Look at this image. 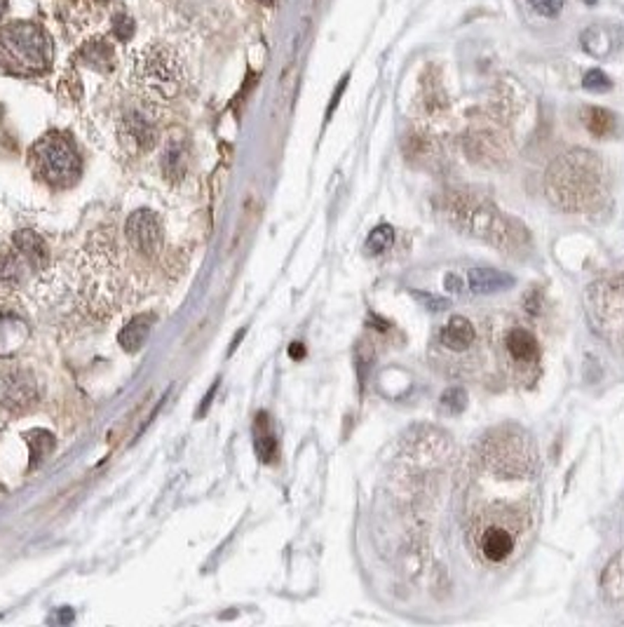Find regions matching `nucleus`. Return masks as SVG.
I'll list each match as a JSON object with an SVG mask.
<instances>
[{"label":"nucleus","instance_id":"obj_1","mask_svg":"<svg viewBox=\"0 0 624 627\" xmlns=\"http://www.w3.org/2000/svg\"><path fill=\"white\" fill-rule=\"evenodd\" d=\"M54 59L50 33L36 21H10L0 26V69L12 76H43Z\"/></svg>","mask_w":624,"mask_h":627},{"label":"nucleus","instance_id":"obj_2","mask_svg":"<svg viewBox=\"0 0 624 627\" xmlns=\"http://www.w3.org/2000/svg\"><path fill=\"white\" fill-rule=\"evenodd\" d=\"M33 174L50 188H71L82 174V158L76 141L63 132H47L31 148Z\"/></svg>","mask_w":624,"mask_h":627},{"label":"nucleus","instance_id":"obj_3","mask_svg":"<svg viewBox=\"0 0 624 627\" xmlns=\"http://www.w3.org/2000/svg\"><path fill=\"white\" fill-rule=\"evenodd\" d=\"M134 80L148 95L177 96L183 85V59L171 45L151 43L134 57Z\"/></svg>","mask_w":624,"mask_h":627},{"label":"nucleus","instance_id":"obj_4","mask_svg":"<svg viewBox=\"0 0 624 627\" xmlns=\"http://www.w3.org/2000/svg\"><path fill=\"white\" fill-rule=\"evenodd\" d=\"M547 177L554 197H562L566 207H578L599 186V165L589 153L575 151L556 160Z\"/></svg>","mask_w":624,"mask_h":627},{"label":"nucleus","instance_id":"obj_5","mask_svg":"<svg viewBox=\"0 0 624 627\" xmlns=\"http://www.w3.org/2000/svg\"><path fill=\"white\" fill-rule=\"evenodd\" d=\"M118 137L129 153H146L158 144L160 111L148 99H137L122 108L118 121Z\"/></svg>","mask_w":624,"mask_h":627},{"label":"nucleus","instance_id":"obj_6","mask_svg":"<svg viewBox=\"0 0 624 627\" xmlns=\"http://www.w3.org/2000/svg\"><path fill=\"white\" fill-rule=\"evenodd\" d=\"M127 238L132 242V247L141 254H155L162 247V226H160L158 216L148 212V209H139L129 216L127 222Z\"/></svg>","mask_w":624,"mask_h":627},{"label":"nucleus","instance_id":"obj_7","mask_svg":"<svg viewBox=\"0 0 624 627\" xmlns=\"http://www.w3.org/2000/svg\"><path fill=\"white\" fill-rule=\"evenodd\" d=\"M0 399L3 406H7L10 412H26L38 402V390H36V380L26 374H12L7 376L0 390Z\"/></svg>","mask_w":624,"mask_h":627},{"label":"nucleus","instance_id":"obj_8","mask_svg":"<svg viewBox=\"0 0 624 627\" xmlns=\"http://www.w3.org/2000/svg\"><path fill=\"white\" fill-rule=\"evenodd\" d=\"M514 545H517L514 533L507 526H486L479 536V552L484 555L486 562H493V564H500V562L510 557L512 552H514Z\"/></svg>","mask_w":624,"mask_h":627},{"label":"nucleus","instance_id":"obj_9","mask_svg":"<svg viewBox=\"0 0 624 627\" xmlns=\"http://www.w3.org/2000/svg\"><path fill=\"white\" fill-rule=\"evenodd\" d=\"M504 350L514 364L519 367H530V364H537L540 360V346H537V339L530 334L524 327H514V330L507 331L504 336Z\"/></svg>","mask_w":624,"mask_h":627},{"label":"nucleus","instance_id":"obj_10","mask_svg":"<svg viewBox=\"0 0 624 627\" xmlns=\"http://www.w3.org/2000/svg\"><path fill=\"white\" fill-rule=\"evenodd\" d=\"M78 59H80L87 69L99 71V73H108L115 66V47L113 43L104 36H95L87 43H82L78 50Z\"/></svg>","mask_w":624,"mask_h":627},{"label":"nucleus","instance_id":"obj_11","mask_svg":"<svg viewBox=\"0 0 624 627\" xmlns=\"http://www.w3.org/2000/svg\"><path fill=\"white\" fill-rule=\"evenodd\" d=\"M580 43H582V50H585L587 54H592V57L596 59H605V57H611L612 50H615L618 36H615V31H612L611 26L594 24L582 31Z\"/></svg>","mask_w":624,"mask_h":627},{"label":"nucleus","instance_id":"obj_12","mask_svg":"<svg viewBox=\"0 0 624 627\" xmlns=\"http://www.w3.org/2000/svg\"><path fill=\"white\" fill-rule=\"evenodd\" d=\"M474 339H477V330H474V324L462 315L451 317V320L444 324L442 334H439V343L446 346L448 350H458V353L470 348L474 343Z\"/></svg>","mask_w":624,"mask_h":627},{"label":"nucleus","instance_id":"obj_13","mask_svg":"<svg viewBox=\"0 0 624 627\" xmlns=\"http://www.w3.org/2000/svg\"><path fill=\"white\" fill-rule=\"evenodd\" d=\"M512 285H514V278L503 271H495V268H474L467 272V287L474 294L503 292Z\"/></svg>","mask_w":624,"mask_h":627},{"label":"nucleus","instance_id":"obj_14","mask_svg":"<svg viewBox=\"0 0 624 627\" xmlns=\"http://www.w3.org/2000/svg\"><path fill=\"white\" fill-rule=\"evenodd\" d=\"M254 444L263 463H272L278 458V435L272 431L270 416L265 412L256 414V421H254Z\"/></svg>","mask_w":624,"mask_h":627},{"label":"nucleus","instance_id":"obj_15","mask_svg":"<svg viewBox=\"0 0 624 627\" xmlns=\"http://www.w3.org/2000/svg\"><path fill=\"white\" fill-rule=\"evenodd\" d=\"M14 247L20 249L24 261H29L33 268H45L47 266V261H50L47 245H45L43 238L33 233V230H21V233L14 238Z\"/></svg>","mask_w":624,"mask_h":627},{"label":"nucleus","instance_id":"obj_16","mask_svg":"<svg viewBox=\"0 0 624 627\" xmlns=\"http://www.w3.org/2000/svg\"><path fill=\"white\" fill-rule=\"evenodd\" d=\"M162 174L167 179H181L186 174V144L181 137H171L162 153Z\"/></svg>","mask_w":624,"mask_h":627},{"label":"nucleus","instance_id":"obj_17","mask_svg":"<svg viewBox=\"0 0 624 627\" xmlns=\"http://www.w3.org/2000/svg\"><path fill=\"white\" fill-rule=\"evenodd\" d=\"M148 331H151V317L148 315L134 317V320L127 322L125 330L121 331V346L127 350V353H137V350L144 346L146 339H148Z\"/></svg>","mask_w":624,"mask_h":627},{"label":"nucleus","instance_id":"obj_18","mask_svg":"<svg viewBox=\"0 0 624 627\" xmlns=\"http://www.w3.org/2000/svg\"><path fill=\"white\" fill-rule=\"evenodd\" d=\"M24 256L21 254H3L0 256V289H14L24 278Z\"/></svg>","mask_w":624,"mask_h":627},{"label":"nucleus","instance_id":"obj_19","mask_svg":"<svg viewBox=\"0 0 624 627\" xmlns=\"http://www.w3.org/2000/svg\"><path fill=\"white\" fill-rule=\"evenodd\" d=\"M585 122L594 137H605V134L612 132V127H615L612 113L611 111H603V108H589L585 115Z\"/></svg>","mask_w":624,"mask_h":627},{"label":"nucleus","instance_id":"obj_20","mask_svg":"<svg viewBox=\"0 0 624 627\" xmlns=\"http://www.w3.org/2000/svg\"><path fill=\"white\" fill-rule=\"evenodd\" d=\"M392 245H395V229L387 226V223H383V226H376V229L371 230V235H369V240H366V252L383 254L387 252Z\"/></svg>","mask_w":624,"mask_h":627},{"label":"nucleus","instance_id":"obj_21","mask_svg":"<svg viewBox=\"0 0 624 627\" xmlns=\"http://www.w3.org/2000/svg\"><path fill=\"white\" fill-rule=\"evenodd\" d=\"M467 406V393L462 388H448L442 395V409L448 414H461Z\"/></svg>","mask_w":624,"mask_h":627},{"label":"nucleus","instance_id":"obj_22","mask_svg":"<svg viewBox=\"0 0 624 627\" xmlns=\"http://www.w3.org/2000/svg\"><path fill=\"white\" fill-rule=\"evenodd\" d=\"M111 33H113L121 43H127V40L134 36V20L129 14L118 13L113 20H111Z\"/></svg>","mask_w":624,"mask_h":627},{"label":"nucleus","instance_id":"obj_23","mask_svg":"<svg viewBox=\"0 0 624 627\" xmlns=\"http://www.w3.org/2000/svg\"><path fill=\"white\" fill-rule=\"evenodd\" d=\"M563 3H566V0H528V5L533 7L540 17H547V20H552V17H556V14L562 13Z\"/></svg>","mask_w":624,"mask_h":627},{"label":"nucleus","instance_id":"obj_24","mask_svg":"<svg viewBox=\"0 0 624 627\" xmlns=\"http://www.w3.org/2000/svg\"><path fill=\"white\" fill-rule=\"evenodd\" d=\"M582 85H585L587 89H592V92H603V89L611 88V80L605 78L603 71H589L585 76V80H582Z\"/></svg>","mask_w":624,"mask_h":627},{"label":"nucleus","instance_id":"obj_25","mask_svg":"<svg viewBox=\"0 0 624 627\" xmlns=\"http://www.w3.org/2000/svg\"><path fill=\"white\" fill-rule=\"evenodd\" d=\"M416 298H420V301L428 305L429 311H444V308H448V301H444V298L429 297V294H416Z\"/></svg>","mask_w":624,"mask_h":627},{"label":"nucleus","instance_id":"obj_26","mask_svg":"<svg viewBox=\"0 0 624 627\" xmlns=\"http://www.w3.org/2000/svg\"><path fill=\"white\" fill-rule=\"evenodd\" d=\"M345 85H347V78H343V83L338 85V89H336V95H334V102H331V106H329V115L334 113V108H336V104H338V99H341V95H343V89H345Z\"/></svg>","mask_w":624,"mask_h":627},{"label":"nucleus","instance_id":"obj_27","mask_svg":"<svg viewBox=\"0 0 624 627\" xmlns=\"http://www.w3.org/2000/svg\"><path fill=\"white\" fill-rule=\"evenodd\" d=\"M289 353H291V357H294V360H298V357L305 355V348H303V343H291Z\"/></svg>","mask_w":624,"mask_h":627},{"label":"nucleus","instance_id":"obj_28","mask_svg":"<svg viewBox=\"0 0 624 627\" xmlns=\"http://www.w3.org/2000/svg\"><path fill=\"white\" fill-rule=\"evenodd\" d=\"M5 10H7V0H0V20H3Z\"/></svg>","mask_w":624,"mask_h":627},{"label":"nucleus","instance_id":"obj_29","mask_svg":"<svg viewBox=\"0 0 624 627\" xmlns=\"http://www.w3.org/2000/svg\"><path fill=\"white\" fill-rule=\"evenodd\" d=\"M261 3H265V5H270V3H275V0H261Z\"/></svg>","mask_w":624,"mask_h":627},{"label":"nucleus","instance_id":"obj_30","mask_svg":"<svg viewBox=\"0 0 624 627\" xmlns=\"http://www.w3.org/2000/svg\"><path fill=\"white\" fill-rule=\"evenodd\" d=\"M96 3H99V5H106L108 0H96Z\"/></svg>","mask_w":624,"mask_h":627}]
</instances>
